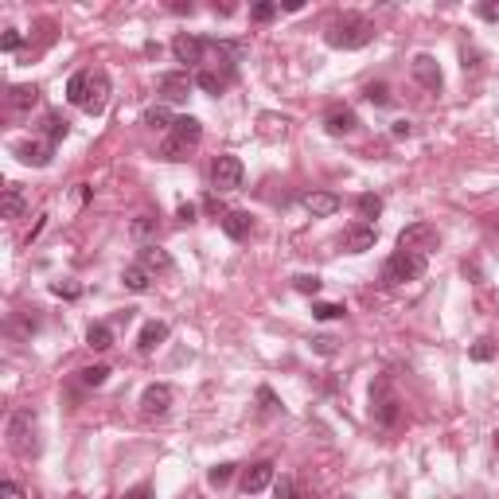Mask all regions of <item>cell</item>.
Instances as JSON below:
<instances>
[{
  "mask_svg": "<svg viewBox=\"0 0 499 499\" xmlns=\"http://www.w3.org/2000/svg\"><path fill=\"white\" fill-rule=\"evenodd\" d=\"M86 347H94V351H110V347H113L110 324H90V332H86Z\"/></svg>",
  "mask_w": 499,
  "mask_h": 499,
  "instance_id": "25",
  "label": "cell"
},
{
  "mask_svg": "<svg viewBox=\"0 0 499 499\" xmlns=\"http://www.w3.org/2000/svg\"><path fill=\"white\" fill-rule=\"evenodd\" d=\"M24 207H27V199H24V192H20V183H8V187H4V219H20Z\"/></svg>",
  "mask_w": 499,
  "mask_h": 499,
  "instance_id": "24",
  "label": "cell"
},
{
  "mask_svg": "<svg viewBox=\"0 0 499 499\" xmlns=\"http://www.w3.org/2000/svg\"><path fill=\"white\" fill-rule=\"evenodd\" d=\"M375 242H378L375 222H355V227L343 231V250H347V254H367Z\"/></svg>",
  "mask_w": 499,
  "mask_h": 499,
  "instance_id": "8",
  "label": "cell"
},
{
  "mask_svg": "<svg viewBox=\"0 0 499 499\" xmlns=\"http://www.w3.org/2000/svg\"><path fill=\"white\" fill-rule=\"evenodd\" d=\"M305 207H308V215L328 219V215H336V211H340V195H332V192H308L305 195Z\"/></svg>",
  "mask_w": 499,
  "mask_h": 499,
  "instance_id": "15",
  "label": "cell"
},
{
  "mask_svg": "<svg viewBox=\"0 0 499 499\" xmlns=\"http://www.w3.org/2000/svg\"><path fill=\"white\" fill-rule=\"evenodd\" d=\"M222 231H227V238H234V242H246V238L254 234L250 211H227V215H222Z\"/></svg>",
  "mask_w": 499,
  "mask_h": 499,
  "instance_id": "14",
  "label": "cell"
},
{
  "mask_svg": "<svg viewBox=\"0 0 499 499\" xmlns=\"http://www.w3.org/2000/svg\"><path fill=\"white\" fill-rule=\"evenodd\" d=\"M156 231H160L156 215H137L133 219V238H156Z\"/></svg>",
  "mask_w": 499,
  "mask_h": 499,
  "instance_id": "30",
  "label": "cell"
},
{
  "mask_svg": "<svg viewBox=\"0 0 499 499\" xmlns=\"http://www.w3.org/2000/svg\"><path fill=\"white\" fill-rule=\"evenodd\" d=\"M231 476H234V464H215V468L207 472V480H211V487H222Z\"/></svg>",
  "mask_w": 499,
  "mask_h": 499,
  "instance_id": "38",
  "label": "cell"
},
{
  "mask_svg": "<svg viewBox=\"0 0 499 499\" xmlns=\"http://www.w3.org/2000/svg\"><path fill=\"white\" fill-rule=\"evenodd\" d=\"M160 156H164V160H187V145H180L176 137H168L164 148H160Z\"/></svg>",
  "mask_w": 499,
  "mask_h": 499,
  "instance_id": "37",
  "label": "cell"
},
{
  "mask_svg": "<svg viewBox=\"0 0 499 499\" xmlns=\"http://www.w3.org/2000/svg\"><path fill=\"white\" fill-rule=\"evenodd\" d=\"M324 39H328V47H336V51H359L375 39V24L359 12H343L328 24Z\"/></svg>",
  "mask_w": 499,
  "mask_h": 499,
  "instance_id": "1",
  "label": "cell"
},
{
  "mask_svg": "<svg viewBox=\"0 0 499 499\" xmlns=\"http://www.w3.org/2000/svg\"><path fill=\"white\" fill-rule=\"evenodd\" d=\"M347 308L343 305H332V301H320V305H312V316L316 320H340Z\"/></svg>",
  "mask_w": 499,
  "mask_h": 499,
  "instance_id": "33",
  "label": "cell"
},
{
  "mask_svg": "<svg viewBox=\"0 0 499 499\" xmlns=\"http://www.w3.org/2000/svg\"><path fill=\"white\" fill-rule=\"evenodd\" d=\"M257 402H262V414H277V410H281L277 394H273L269 386H262V390H257Z\"/></svg>",
  "mask_w": 499,
  "mask_h": 499,
  "instance_id": "39",
  "label": "cell"
},
{
  "mask_svg": "<svg viewBox=\"0 0 499 499\" xmlns=\"http://www.w3.org/2000/svg\"><path fill=\"white\" fill-rule=\"evenodd\" d=\"M164 340H168V324H164V320H148L145 328H141V336H137V347H141V351H152V347L164 343Z\"/></svg>",
  "mask_w": 499,
  "mask_h": 499,
  "instance_id": "19",
  "label": "cell"
},
{
  "mask_svg": "<svg viewBox=\"0 0 499 499\" xmlns=\"http://www.w3.org/2000/svg\"><path fill=\"white\" fill-rule=\"evenodd\" d=\"M145 125H148V129H172L176 117L168 113V106H152V110L145 113Z\"/></svg>",
  "mask_w": 499,
  "mask_h": 499,
  "instance_id": "29",
  "label": "cell"
},
{
  "mask_svg": "<svg viewBox=\"0 0 499 499\" xmlns=\"http://www.w3.org/2000/svg\"><path fill=\"white\" fill-rule=\"evenodd\" d=\"M273 472H277V468H273V461L254 464V468L242 476V491H246V496H257V491H266V487L273 484Z\"/></svg>",
  "mask_w": 499,
  "mask_h": 499,
  "instance_id": "13",
  "label": "cell"
},
{
  "mask_svg": "<svg viewBox=\"0 0 499 499\" xmlns=\"http://www.w3.org/2000/svg\"><path fill=\"white\" fill-rule=\"evenodd\" d=\"M43 133H47V141H62V137L71 133V121L62 113H47L43 117Z\"/></svg>",
  "mask_w": 499,
  "mask_h": 499,
  "instance_id": "27",
  "label": "cell"
},
{
  "mask_svg": "<svg viewBox=\"0 0 499 499\" xmlns=\"http://www.w3.org/2000/svg\"><path fill=\"white\" fill-rule=\"evenodd\" d=\"M367 97H371V102H378V106H386L390 102V94H386V86L378 82V86H367Z\"/></svg>",
  "mask_w": 499,
  "mask_h": 499,
  "instance_id": "42",
  "label": "cell"
},
{
  "mask_svg": "<svg viewBox=\"0 0 499 499\" xmlns=\"http://www.w3.org/2000/svg\"><path fill=\"white\" fill-rule=\"evenodd\" d=\"M371 417L386 429L398 426V417H402V398L390 386V378H375V386H371Z\"/></svg>",
  "mask_w": 499,
  "mask_h": 499,
  "instance_id": "2",
  "label": "cell"
},
{
  "mask_svg": "<svg viewBox=\"0 0 499 499\" xmlns=\"http://www.w3.org/2000/svg\"><path fill=\"white\" fill-rule=\"evenodd\" d=\"M203 51H207V43L199 36H187V32H183V36L172 39V55L180 62H203Z\"/></svg>",
  "mask_w": 499,
  "mask_h": 499,
  "instance_id": "12",
  "label": "cell"
},
{
  "mask_svg": "<svg viewBox=\"0 0 499 499\" xmlns=\"http://www.w3.org/2000/svg\"><path fill=\"white\" fill-rule=\"evenodd\" d=\"M192 86H195V78H187V71L160 74V94H164V102H183Z\"/></svg>",
  "mask_w": 499,
  "mask_h": 499,
  "instance_id": "11",
  "label": "cell"
},
{
  "mask_svg": "<svg viewBox=\"0 0 499 499\" xmlns=\"http://www.w3.org/2000/svg\"><path fill=\"white\" fill-rule=\"evenodd\" d=\"M242 160L238 156H215V164H211V187L215 192H234V187H242Z\"/></svg>",
  "mask_w": 499,
  "mask_h": 499,
  "instance_id": "6",
  "label": "cell"
},
{
  "mask_svg": "<svg viewBox=\"0 0 499 499\" xmlns=\"http://www.w3.org/2000/svg\"><path fill=\"white\" fill-rule=\"evenodd\" d=\"M316 351H320V355H332L336 347H332V340H316Z\"/></svg>",
  "mask_w": 499,
  "mask_h": 499,
  "instance_id": "46",
  "label": "cell"
},
{
  "mask_svg": "<svg viewBox=\"0 0 499 499\" xmlns=\"http://www.w3.org/2000/svg\"><path fill=\"white\" fill-rule=\"evenodd\" d=\"M324 125H328V133L343 137V133H355V125H359V117H355L351 110H332L328 117H324Z\"/></svg>",
  "mask_w": 499,
  "mask_h": 499,
  "instance_id": "21",
  "label": "cell"
},
{
  "mask_svg": "<svg viewBox=\"0 0 499 499\" xmlns=\"http://www.w3.org/2000/svg\"><path fill=\"white\" fill-rule=\"evenodd\" d=\"M141 266H145L148 273H168V269H172V254H168V250H160V246L152 242V246H145V250H141Z\"/></svg>",
  "mask_w": 499,
  "mask_h": 499,
  "instance_id": "18",
  "label": "cell"
},
{
  "mask_svg": "<svg viewBox=\"0 0 499 499\" xmlns=\"http://www.w3.org/2000/svg\"><path fill=\"white\" fill-rule=\"evenodd\" d=\"M71 499H82V496H71Z\"/></svg>",
  "mask_w": 499,
  "mask_h": 499,
  "instance_id": "49",
  "label": "cell"
},
{
  "mask_svg": "<svg viewBox=\"0 0 499 499\" xmlns=\"http://www.w3.org/2000/svg\"><path fill=\"white\" fill-rule=\"evenodd\" d=\"M195 86L207 90V94H222L231 86V74H219V71H195Z\"/></svg>",
  "mask_w": 499,
  "mask_h": 499,
  "instance_id": "23",
  "label": "cell"
},
{
  "mask_svg": "<svg viewBox=\"0 0 499 499\" xmlns=\"http://www.w3.org/2000/svg\"><path fill=\"white\" fill-rule=\"evenodd\" d=\"M273 499H301V491H297V480H292V476H281V480H273Z\"/></svg>",
  "mask_w": 499,
  "mask_h": 499,
  "instance_id": "31",
  "label": "cell"
},
{
  "mask_svg": "<svg viewBox=\"0 0 499 499\" xmlns=\"http://www.w3.org/2000/svg\"><path fill=\"white\" fill-rule=\"evenodd\" d=\"M320 285H324V281H320L316 273H301V277H292V289H297V292H312V297H316Z\"/></svg>",
  "mask_w": 499,
  "mask_h": 499,
  "instance_id": "34",
  "label": "cell"
},
{
  "mask_svg": "<svg viewBox=\"0 0 499 499\" xmlns=\"http://www.w3.org/2000/svg\"><path fill=\"white\" fill-rule=\"evenodd\" d=\"M67 97H71V106L86 110V106H90V97H94V71L71 74V82H67Z\"/></svg>",
  "mask_w": 499,
  "mask_h": 499,
  "instance_id": "9",
  "label": "cell"
},
{
  "mask_svg": "<svg viewBox=\"0 0 499 499\" xmlns=\"http://www.w3.org/2000/svg\"><path fill=\"white\" fill-rule=\"evenodd\" d=\"M36 102H39V90H36V86H27V82L8 86V106H12V110H32Z\"/></svg>",
  "mask_w": 499,
  "mask_h": 499,
  "instance_id": "20",
  "label": "cell"
},
{
  "mask_svg": "<svg viewBox=\"0 0 499 499\" xmlns=\"http://www.w3.org/2000/svg\"><path fill=\"white\" fill-rule=\"evenodd\" d=\"M468 355H472L476 363H491V359H496V343L491 340H476V347Z\"/></svg>",
  "mask_w": 499,
  "mask_h": 499,
  "instance_id": "36",
  "label": "cell"
},
{
  "mask_svg": "<svg viewBox=\"0 0 499 499\" xmlns=\"http://www.w3.org/2000/svg\"><path fill=\"white\" fill-rule=\"evenodd\" d=\"M172 137H176L180 145L195 148V145H199V137H203V125L195 121V117H187V113H183V117H176V125H172Z\"/></svg>",
  "mask_w": 499,
  "mask_h": 499,
  "instance_id": "16",
  "label": "cell"
},
{
  "mask_svg": "<svg viewBox=\"0 0 499 499\" xmlns=\"http://www.w3.org/2000/svg\"><path fill=\"white\" fill-rule=\"evenodd\" d=\"M410 71H414V78L426 86V90H441V82H445V74H441L433 55H417V59L410 62Z\"/></svg>",
  "mask_w": 499,
  "mask_h": 499,
  "instance_id": "10",
  "label": "cell"
},
{
  "mask_svg": "<svg viewBox=\"0 0 499 499\" xmlns=\"http://www.w3.org/2000/svg\"><path fill=\"white\" fill-rule=\"evenodd\" d=\"M441 246V231L433 222H410L398 231V250H410V254H429Z\"/></svg>",
  "mask_w": 499,
  "mask_h": 499,
  "instance_id": "4",
  "label": "cell"
},
{
  "mask_svg": "<svg viewBox=\"0 0 499 499\" xmlns=\"http://www.w3.org/2000/svg\"><path fill=\"white\" fill-rule=\"evenodd\" d=\"M78 375H82L86 386H102V382L110 378V367H106V363H97V367H86V371H78Z\"/></svg>",
  "mask_w": 499,
  "mask_h": 499,
  "instance_id": "32",
  "label": "cell"
},
{
  "mask_svg": "<svg viewBox=\"0 0 499 499\" xmlns=\"http://www.w3.org/2000/svg\"><path fill=\"white\" fill-rule=\"evenodd\" d=\"M180 219H183V222H192V219H195V207H187V203H183V207H180Z\"/></svg>",
  "mask_w": 499,
  "mask_h": 499,
  "instance_id": "47",
  "label": "cell"
},
{
  "mask_svg": "<svg viewBox=\"0 0 499 499\" xmlns=\"http://www.w3.org/2000/svg\"><path fill=\"white\" fill-rule=\"evenodd\" d=\"M496 227H499V215H496Z\"/></svg>",
  "mask_w": 499,
  "mask_h": 499,
  "instance_id": "50",
  "label": "cell"
},
{
  "mask_svg": "<svg viewBox=\"0 0 499 499\" xmlns=\"http://www.w3.org/2000/svg\"><path fill=\"white\" fill-rule=\"evenodd\" d=\"M426 273V254H410V250H394L382 266V285H406Z\"/></svg>",
  "mask_w": 499,
  "mask_h": 499,
  "instance_id": "3",
  "label": "cell"
},
{
  "mask_svg": "<svg viewBox=\"0 0 499 499\" xmlns=\"http://www.w3.org/2000/svg\"><path fill=\"white\" fill-rule=\"evenodd\" d=\"M16 156L24 160V164L43 168V164H51V145H39V141H32V145H16Z\"/></svg>",
  "mask_w": 499,
  "mask_h": 499,
  "instance_id": "22",
  "label": "cell"
},
{
  "mask_svg": "<svg viewBox=\"0 0 499 499\" xmlns=\"http://www.w3.org/2000/svg\"><path fill=\"white\" fill-rule=\"evenodd\" d=\"M496 449H499V429H496Z\"/></svg>",
  "mask_w": 499,
  "mask_h": 499,
  "instance_id": "48",
  "label": "cell"
},
{
  "mask_svg": "<svg viewBox=\"0 0 499 499\" xmlns=\"http://www.w3.org/2000/svg\"><path fill=\"white\" fill-rule=\"evenodd\" d=\"M476 16H480V20H491V24H496V20H499V0H487V4H476Z\"/></svg>",
  "mask_w": 499,
  "mask_h": 499,
  "instance_id": "40",
  "label": "cell"
},
{
  "mask_svg": "<svg viewBox=\"0 0 499 499\" xmlns=\"http://www.w3.org/2000/svg\"><path fill=\"white\" fill-rule=\"evenodd\" d=\"M0 499H27V496H24V487H20V484L4 480V484H0Z\"/></svg>",
  "mask_w": 499,
  "mask_h": 499,
  "instance_id": "41",
  "label": "cell"
},
{
  "mask_svg": "<svg viewBox=\"0 0 499 499\" xmlns=\"http://www.w3.org/2000/svg\"><path fill=\"white\" fill-rule=\"evenodd\" d=\"M8 445L20 456H32L36 452V414L32 410H16L12 421H8Z\"/></svg>",
  "mask_w": 499,
  "mask_h": 499,
  "instance_id": "5",
  "label": "cell"
},
{
  "mask_svg": "<svg viewBox=\"0 0 499 499\" xmlns=\"http://www.w3.org/2000/svg\"><path fill=\"white\" fill-rule=\"evenodd\" d=\"M20 43H24V36H20V32H4V39H0V47H4V51H16Z\"/></svg>",
  "mask_w": 499,
  "mask_h": 499,
  "instance_id": "43",
  "label": "cell"
},
{
  "mask_svg": "<svg viewBox=\"0 0 499 499\" xmlns=\"http://www.w3.org/2000/svg\"><path fill=\"white\" fill-rule=\"evenodd\" d=\"M121 285L129 292H148V289H152V273H148L141 262H137V266H125L121 269Z\"/></svg>",
  "mask_w": 499,
  "mask_h": 499,
  "instance_id": "17",
  "label": "cell"
},
{
  "mask_svg": "<svg viewBox=\"0 0 499 499\" xmlns=\"http://www.w3.org/2000/svg\"><path fill=\"white\" fill-rule=\"evenodd\" d=\"M172 410V386L168 382H152V386H145V394H141V414L145 417H164Z\"/></svg>",
  "mask_w": 499,
  "mask_h": 499,
  "instance_id": "7",
  "label": "cell"
},
{
  "mask_svg": "<svg viewBox=\"0 0 499 499\" xmlns=\"http://www.w3.org/2000/svg\"><path fill=\"white\" fill-rule=\"evenodd\" d=\"M125 499H152V487H148V484H137L133 491H125Z\"/></svg>",
  "mask_w": 499,
  "mask_h": 499,
  "instance_id": "44",
  "label": "cell"
},
{
  "mask_svg": "<svg viewBox=\"0 0 499 499\" xmlns=\"http://www.w3.org/2000/svg\"><path fill=\"white\" fill-rule=\"evenodd\" d=\"M106 94H110V78H106L102 71H94V97H90L86 113H102L106 110Z\"/></svg>",
  "mask_w": 499,
  "mask_h": 499,
  "instance_id": "26",
  "label": "cell"
},
{
  "mask_svg": "<svg viewBox=\"0 0 499 499\" xmlns=\"http://www.w3.org/2000/svg\"><path fill=\"white\" fill-rule=\"evenodd\" d=\"M273 16H277V4H269V0H262V4L250 8V20H254V24H269Z\"/></svg>",
  "mask_w": 499,
  "mask_h": 499,
  "instance_id": "35",
  "label": "cell"
},
{
  "mask_svg": "<svg viewBox=\"0 0 499 499\" xmlns=\"http://www.w3.org/2000/svg\"><path fill=\"white\" fill-rule=\"evenodd\" d=\"M410 129H414L410 121H394V129H390V133H394V137H410Z\"/></svg>",
  "mask_w": 499,
  "mask_h": 499,
  "instance_id": "45",
  "label": "cell"
},
{
  "mask_svg": "<svg viewBox=\"0 0 499 499\" xmlns=\"http://www.w3.org/2000/svg\"><path fill=\"white\" fill-rule=\"evenodd\" d=\"M355 211H359V219H378V215H382V199H378V195H359V199H355Z\"/></svg>",
  "mask_w": 499,
  "mask_h": 499,
  "instance_id": "28",
  "label": "cell"
}]
</instances>
